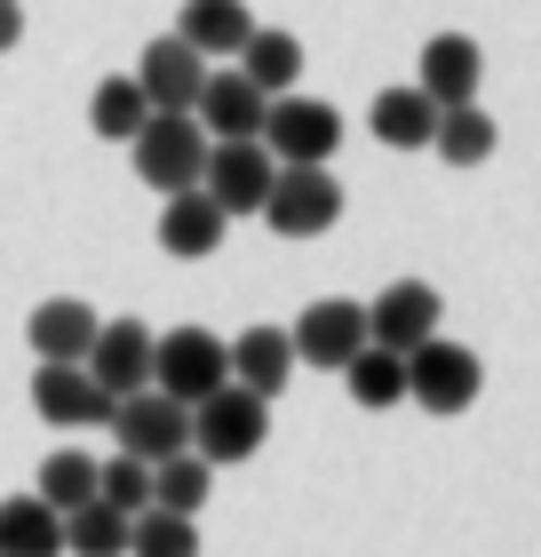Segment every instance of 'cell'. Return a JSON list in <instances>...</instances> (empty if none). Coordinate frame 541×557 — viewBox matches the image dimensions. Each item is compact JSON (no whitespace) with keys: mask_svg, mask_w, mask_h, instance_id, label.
<instances>
[{"mask_svg":"<svg viewBox=\"0 0 541 557\" xmlns=\"http://www.w3.org/2000/svg\"><path fill=\"white\" fill-rule=\"evenodd\" d=\"M430 335H438V287H430V278H391V287L367 302V343L415 350Z\"/></svg>","mask_w":541,"mask_h":557,"instance_id":"cell-12","label":"cell"},{"mask_svg":"<svg viewBox=\"0 0 541 557\" xmlns=\"http://www.w3.org/2000/svg\"><path fill=\"white\" fill-rule=\"evenodd\" d=\"M175 40H192L199 57H231L239 64V48L255 40V9L247 0H184V16H175Z\"/></svg>","mask_w":541,"mask_h":557,"instance_id":"cell-19","label":"cell"},{"mask_svg":"<svg viewBox=\"0 0 541 557\" xmlns=\"http://www.w3.org/2000/svg\"><path fill=\"white\" fill-rule=\"evenodd\" d=\"M231 383V343L208 335V326H175V335H160V350H151V391L184 398V407H199L208 391Z\"/></svg>","mask_w":541,"mask_h":557,"instance_id":"cell-4","label":"cell"},{"mask_svg":"<svg viewBox=\"0 0 541 557\" xmlns=\"http://www.w3.org/2000/svg\"><path fill=\"white\" fill-rule=\"evenodd\" d=\"M494 144H502V128H494L478 104H446V112H438L430 151H438L446 168H485V160H494Z\"/></svg>","mask_w":541,"mask_h":557,"instance_id":"cell-24","label":"cell"},{"mask_svg":"<svg viewBox=\"0 0 541 557\" xmlns=\"http://www.w3.org/2000/svg\"><path fill=\"white\" fill-rule=\"evenodd\" d=\"M151 350H160V335L144 319H104V335L88 350V374L112 398H136V391H151Z\"/></svg>","mask_w":541,"mask_h":557,"instance_id":"cell-13","label":"cell"},{"mask_svg":"<svg viewBox=\"0 0 541 557\" xmlns=\"http://www.w3.org/2000/svg\"><path fill=\"white\" fill-rule=\"evenodd\" d=\"M96 494H104L112 502V510H127V518H144L151 510V462H144V454H112V462L104 470H96Z\"/></svg>","mask_w":541,"mask_h":557,"instance_id":"cell-30","label":"cell"},{"mask_svg":"<svg viewBox=\"0 0 541 557\" xmlns=\"http://www.w3.org/2000/svg\"><path fill=\"white\" fill-rule=\"evenodd\" d=\"M343 391L358 398V407H398V398H406V350L367 343V350L343 367Z\"/></svg>","mask_w":541,"mask_h":557,"instance_id":"cell-27","label":"cell"},{"mask_svg":"<svg viewBox=\"0 0 541 557\" xmlns=\"http://www.w3.org/2000/svg\"><path fill=\"white\" fill-rule=\"evenodd\" d=\"M271 175H279V160L263 151V136H255V144H208V175H199V191H208L223 215H263Z\"/></svg>","mask_w":541,"mask_h":557,"instance_id":"cell-9","label":"cell"},{"mask_svg":"<svg viewBox=\"0 0 541 557\" xmlns=\"http://www.w3.org/2000/svg\"><path fill=\"white\" fill-rule=\"evenodd\" d=\"M263 438H271V398H255L247 383H223L192 407V454H208L216 470L263 454Z\"/></svg>","mask_w":541,"mask_h":557,"instance_id":"cell-1","label":"cell"},{"mask_svg":"<svg viewBox=\"0 0 541 557\" xmlns=\"http://www.w3.org/2000/svg\"><path fill=\"white\" fill-rule=\"evenodd\" d=\"M287 335H295V359L303 367H334V374H343L358 350H367V302L327 295V302H311V311L287 326Z\"/></svg>","mask_w":541,"mask_h":557,"instance_id":"cell-10","label":"cell"},{"mask_svg":"<svg viewBox=\"0 0 541 557\" xmlns=\"http://www.w3.org/2000/svg\"><path fill=\"white\" fill-rule=\"evenodd\" d=\"M127 534H136V518L96 494V502H81V510L64 518V557H127Z\"/></svg>","mask_w":541,"mask_h":557,"instance_id":"cell-25","label":"cell"},{"mask_svg":"<svg viewBox=\"0 0 541 557\" xmlns=\"http://www.w3.org/2000/svg\"><path fill=\"white\" fill-rule=\"evenodd\" d=\"M96 335H104V319H96L81 295H57V302H40V311L24 319V343H33V359H72V367H88Z\"/></svg>","mask_w":541,"mask_h":557,"instance_id":"cell-17","label":"cell"},{"mask_svg":"<svg viewBox=\"0 0 541 557\" xmlns=\"http://www.w3.org/2000/svg\"><path fill=\"white\" fill-rule=\"evenodd\" d=\"M216 494V462L208 454H168V462H151V510H175V518H199V502Z\"/></svg>","mask_w":541,"mask_h":557,"instance_id":"cell-23","label":"cell"},{"mask_svg":"<svg viewBox=\"0 0 541 557\" xmlns=\"http://www.w3.org/2000/svg\"><path fill=\"white\" fill-rule=\"evenodd\" d=\"M144 120H151V96H144L136 72H112V81H96V96H88V128L104 136V144H136Z\"/></svg>","mask_w":541,"mask_h":557,"instance_id":"cell-22","label":"cell"},{"mask_svg":"<svg viewBox=\"0 0 541 557\" xmlns=\"http://www.w3.org/2000/svg\"><path fill=\"white\" fill-rule=\"evenodd\" d=\"M24 40V0H0V57Z\"/></svg>","mask_w":541,"mask_h":557,"instance_id":"cell-31","label":"cell"},{"mask_svg":"<svg viewBox=\"0 0 541 557\" xmlns=\"http://www.w3.org/2000/svg\"><path fill=\"white\" fill-rule=\"evenodd\" d=\"M96 470H104V462H96V454H81V446H57V454H48V462H40V502H48V510H81V502H96Z\"/></svg>","mask_w":541,"mask_h":557,"instance_id":"cell-28","label":"cell"},{"mask_svg":"<svg viewBox=\"0 0 541 557\" xmlns=\"http://www.w3.org/2000/svg\"><path fill=\"white\" fill-rule=\"evenodd\" d=\"M0 557H64V510H48L40 494L0 502Z\"/></svg>","mask_w":541,"mask_h":557,"instance_id":"cell-20","label":"cell"},{"mask_svg":"<svg viewBox=\"0 0 541 557\" xmlns=\"http://www.w3.org/2000/svg\"><path fill=\"white\" fill-rule=\"evenodd\" d=\"M33 407H40V422L96 430V422H112V414H120V398L96 383L88 367H72V359H40V367H33Z\"/></svg>","mask_w":541,"mask_h":557,"instance_id":"cell-8","label":"cell"},{"mask_svg":"<svg viewBox=\"0 0 541 557\" xmlns=\"http://www.w3.org/2000/svg\"><path fill=\"white\" fill-rule=\"evenodd\" d=\"M112 430H120L127 454H144V462H168V454L192 446V407H184V398H168V391H136V398H120Z\"/></svg>","mask_w":541,"mask_h":557,"instance_id":"cell-11","label":"cell"},{"mask_svg":"<svg viewBox=\"0 0 541 557\" xmlns=\"http://www.w3.org/2000/svg\"><path fill=\"white\" fill-rule=\"evenodd\" d=\"M136 81L151 96V112H192L199 104V88H208V57H199L192 40H151L144 48V64H136Z\"/></svg>","mask_w":541,"mask_h":557,"instance_id":"cell-14","label":"cell"},{"mask_svg":"<svg viewBox=\"0 0 541 557\" xmlns=\"http://www.w3.org/2000/svg\"><path fill=\"white\" fill-rule=\"evenodd\" d=\"M367 128H374V144H391V151H430V136H438V104H430L422 88H382L374 112H367Z\"/></svg>","mask_w":541,"mask_h":557,"instance_id":"cell-21","label":"cell"},{"mask_svg":"<svg viewBox=\"0 0 541 557\" xmlns=\"http://www.w3.org/2000/svg\"><path fill=\"white\" fill-rule=\"evenodd\" d=\"M263 151L279 168H327L334 151H343V112L319 104V96H271Z\"/></svg>","mask_w":541,"mask_h":557,"instance_id":"cell-5","label":"cell"},{"mask_svg":"<svg viewBox=\"0 0 541 557\" xmlns=\"http://www.w3.org/2000/svg\"><path fill=\"white\" fill-rule=\"evenodd\" d=\"M263 223L279 239H319L343 223V184L334 168H279L271 175V199H263Z\"/></svg>","mask_w":541,"mask_h":557,"instance_id":"cell-6","label":"cell"},{"mask_svg":"<svg viewBox=\"0 0 541 557\" xmlns=\"http://www.w3.org/2000/svg\"><path fill=\"white\" fill-rule=\"evenodd\" d=\"M478 81H485V57H478L470 33H438V40H422L415 88L430 96L438 112H446V104H478Z\"/></svg>","mask_w":541,"mask_h":557,"instance_id":"cell-15","label":"cell"},{"mask_svg":"<svg viewBox=\"0 0 541 557\" xmlns=\"http://www.w3.org/2000/svg\"><path fill=\"white\" fill-rule=\"evenodd\" d=\"M192 120L208 128V144H255L263 136V120H271V96L247 81L239 64H208V88H199V104H192Z\"/></svg>","mask_w":541,"mask_h":557,"instance_id":"cell-7","label":"cell"},{"mask_svg":"<svg viewBox=\"0 0 541 557\" xmlns=\"http://www.w3.org/2000/svg\"><path fill=\"white\" fill-rule=\"evenodd\" d=\"M239 72L263 96H295V81H303V40L295 33H263V24H255V40L239 48Z\"/></svg>","mask_w":541,"mask_h":557,"instance_id":"cell-26","label":"cell"},{"mask_svg":"<svg viewBox=\"0 0 541 557\" xmlns=\"http://www.w3.org/2000/svg\"><path fill=\"white\" fill-rule=\"evenodd\" d=\"M127 151H136V175H144L160 199H168V191H192L199 175H208V128H199L192 112H151L144 136L127 144Z\"/></svg>","mask_w":541,"mask_h":557,"instance_id":"cell-2","label":"cell"},{"mask_svg":"<svg viewBox=\"0 0 541 557\" xmlns=\"http://www.w3.org/2000/svg\"><path fill=\"white\" fill-rule=\"evenodd\" d=\"M127 557H199V525L175 510H144L127 534Z\"/></svg>","mask_w":541,"mask_h":557,"instance_id":"cell-29","label":"cell"},{"mask_svg":"<svg viewBox=\"0 0 541 557\" xmlns=\"http://www.w3.org/2000/svg\"><path fill=\"white\" fill-rule=\"evenodd\" d=\"M223 232H231V215H223V208H216V199L199 191V184L160 199V247H168L175 263H208L216 247H223Z\"/></svg>","mask_w":541,"mask_h":557,"instance_id":"cell-16","label":"cell"},{"mask_svg":"<svg viewBox=\"0 0 541 557\" xmlns=\"http://www.w3.org/2000/svg\"><path fill=\"white\" fill-rule=\"evenodd\" d=\"M295 335H287V326H247V335L239 343H231V383H247L255 398H279V391H287L295 383Z\"/></svg>","mask_w":541,"mask_h":557,"instance_id":"cell-18","label":"cell"},{"mask_svg":"<svg viewBox=\"0 0 541 557\" xmlns=\"http://www.w3.org/2000/svg\"><path fill=\"white\" fill-rule=\"evenodd\" d=\"M478 391H485V367H478V350L470 343H446V335H430L406 350V398L430 414H462V407H478Z\"/></svg>","mask_w":541,"mask_h":557,"instance_id":"cell-3","label":"cell"}]
</instances>
